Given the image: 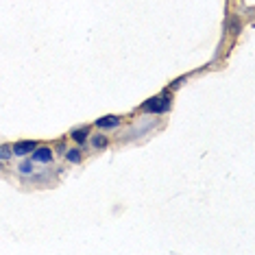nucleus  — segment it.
<instances>
[{"label":"nucleus","instance_id":"f257e3e1","mask_svg":"<svg viewBox=\"0 0 255 255\" xmlns=\"http://www.w3.org/2000/svg\"><path fill=\"white\" fill-rule=\"evenodd\" d=\"M170 109H172V92L164 90V92H159V94L146 98V101L137 107V112L148 114V116H164L170 112Z\"/></svg>","mask_w":255,"mask_h":255},{"label":"nucleus","instance_id":"f03ea898","mask_svg":"<svg viewBox=\"0 0 255 255\" xmlns=\"http://www.w3.org/2000/svg\"><path fill=\"white\" fill-rule=\"evenodd\" d=\"M90 135H92V127L90 125H81V127H74V129L70 131V140L77 144V146L83 150H88V140H90Z\"/></svg>","mask_w":255,"mask_h":255},{"label":"nucleus","instance_id":"7ed1b4c3","mask_svg":"<svg viewBox=\"0 0 255 255\" xmlns=\"http://www.w3.org/2000/svg\"><path fill=\"white\" fill-rule=\"evenodd\" d=\"M31 159L35 161V164L48 166V164H53L55 161V150H53V146H39L37 144V148L31 153Z\"/></svg>","mask_w":255,"mask_h":255},{"label":"nucleus","instance_id":"20e7f679","mask_svg":"<svg viewBox=\"0 0 255 255\" xmlns=\"http://www.w3.org/2000/svg\"><path fill=\"white\" fill-rule=\"evenodd\" d=\"M120 123H123V118L116 114H107V116H101V118L94 120V127L98 131H112V129H118Z\"/></svg>","mask_w":255,"mask_h":255},{"label":"nucleus","instance_id":"39448f33","mask_svg":"<svg viewBox=\"0 0 255 255\" xmlns=\"http://www.w3.org/2000/svg\"><path fill=\"white\" fill-rule=\"evenodd\" d=\"M35 148H37L35 140H18L11 144V150H13L15 157H26V155H31Z\"/></svg>","mask_w":255,"mask_h":255},{"label":"nucleus","instance_id":"423d86ee","mask_svg":"<svg viewBox=\"0 0 255 255\" xmlns=\"http://www.w3.org/2000/svg\"><path fill=\"white\" fill-rule=\"evenodd\" d=\"M18 172H20L22 177H31L33 172H35V161L31 159V155H26V157H20Z\"/></svg>","mask_w":255,"mask_h":255},{"label":"nucleus","instance_id":"0eeeda50","mask_svg":"<svg viewBox=\"0 0 255 255\" xmlns=\"http://www.w3.org/2000/svg\"><path fill=\"white\" fill-rule=\"evenodd\" d=\"M90 146L94 148V150H105L107 146H109V137L105 135V133H96V135H90Z\"/></svg>","mask_w":255,"mask_h":255},{"label":"nucleus","instance_id":"6e6552de","mask_svg":"<svg viewBox=\"0 0 255 255\" xmlns=\"http://www.w3.org/2000/svg\"><path fill=\"white\" fill-rule=\"evenodd\" d=\"M63 157H66L68 164H72V166H79V164H83V150H81L79 146H74V148H68L66 153H63Z\"/></svg>","mask_w":255,"mask_h":255},{"label":"nucleus","instance_id":"1a4fd4ad","mask_svg":"<svg viewBox=\"0 0 255 255\" xmlns=\"http://www.w3.org/2000/svg\"><path fill=\"white\" fill-rule=\"evenodd\" d=\"M227 28H229V33H231L234 37L240 35V33H242V20H240V15H231Z\"/></svg>","mask_w":255,"mask_h":255},{"label":"nucleus","instance_id":"9d476101","mask_svg":"<svg viewBox=\"0 0 255 255\" xmlns=\"http://www.w3.org/2000/svg\"><path fill=\"white\" fill-rule=\"evenodd\" d=\"M11 157H13L11 144H0V161H9Z\"/></svg>","mask_w":255,"mask_h":255},{"label":"nucleus","instance_id":"9b49d317","mask_svg":"<svg viewBox=\"0 0 255 255\" xmlns=\"http://www.w3.org/2000/svg\"><path fill=\"white\" fill-rule=\"evenodd\" d=\"M53 150H55V153H57V155H63V153H66V150H68V146H66V137H61V140H59V142H55V146H53Z\"/></svg>","mask_w":255,"mask_h":255}]
</instances>
